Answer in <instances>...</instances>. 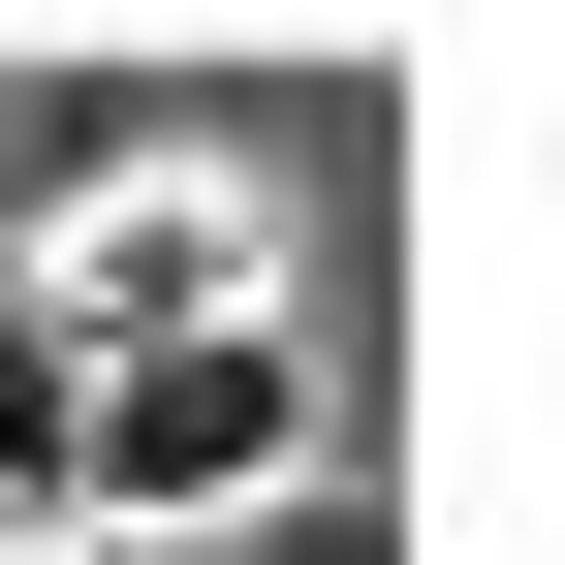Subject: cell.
Wrapping results in <instances>:
<instances>
[{
  "mask_svg": "<svg viewBox=\"0 0 565 565\" xmlns=\"http://www.w3.org/2000/svg\"><path fill=\"white\" fill-rule=\"evenodd\" d=\"M0 565H95V534H0Z\"/></svg>",
  "mask_w": 565,
  "mask_h": 565,
  "instance_id": "277c9868",
  "label": "cell"
},
{
  "mask_svg": "<svg viewBox=\"0 0 565 565\" xmlns=\"http://www.w3.org/2000/svg\"><path fill=\"white\" fill-rule=\"evenodd\" d=\"M189 565H408V503H377V471H282V503H252V534H189Z\"/></svg>",
  "mask_w": 565,
  "mask_h": 565,
  "instance_id": "3957f363",
  "label": "cell"
},
{
  "mask_svg": "<svg viewBox=\"0 0 565 565\" xmlns=\"http://www.w3.org/2000/svg\"><path fill=\"white\" fill-rule=\"evenodd\" d=\"M0 282H32L63 377H95V345H158V315H282V221H252V158H95L63 221H0Z\"/></svg>",
  "mask_w": 565,
  "mask_h": 565,
  "instance_id": "7a4b0ae2",
  "label": "cell"
},
{
  "mask_svg": "<svg viewBox=\"0 0 565 565\" xmlns=\"http://www.w3.org/2000/svg\"><path fill=\"white\" fill-rule=\"evenodd\" d=\"M282 471H345V440H315V315H158V345L63 377V534H95V565L252 534Z\"/></svg>",
  "mask_w": 565,
  "mask_h": 565,
  "instance_id": "6da1fadb",
  "label": "cell"
}]
</instances>
